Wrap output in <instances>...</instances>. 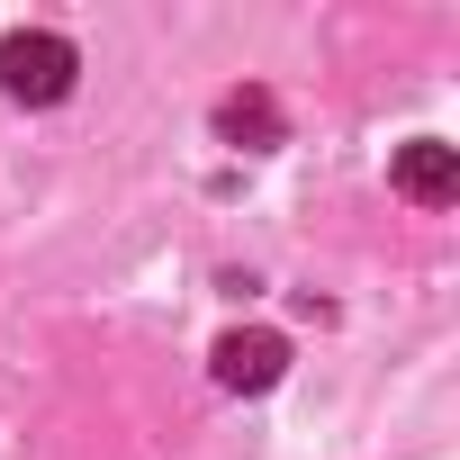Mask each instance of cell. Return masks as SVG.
Returning a JSON list of instances; mask_svg holds the SVG:
<instances>
[{
	"label": "cell",
	"mask_w": 460,
	"mask_h": 460,
	"mask_svg": "<svg viewBox=\"0 0 460 460\" xmlns=\"http://www.w3.org/2000/svg\"><path fill=\"white\" fill-rule=\"evenodd\" d=\"M397 190H406V199H424V208H451V199H460V154H451V145H433V136L397 145Z\"/></svg>",
	"instance_id": "3957f363"
},
{
	"label": "cell",
	"mask_w": 460,
	"mask_h": 460,
	"mask_svg": "<svg viewBox=\"0 0 460 460\" xmlns=\"http://www.w3.org/2000/svg\"><path fill=\"white\" fill-rule=\"evenodd\" d=\"M73 46L64 37H0V91L10 100H28V109H55L64 91H73Z\"/></svg>",
	"instance_id": "6da1fadb"
},
{
	"label": "cell",
	"mask_w": 460,
	"mask_h": 460,
	"mask_svg": "<svg viewBox=\"0 0 460 460\" xmlns=\"http://www.w3.org/2000/svg\"><path fill=\"white\" fill-rule=\"evenodd\" d=\"M280 370H289V343H280V334H262V325H253V334H226V343H217V379L235 388V397L271 388Z\"/></svg>",
	"instance_id": "7a4b0ae2"
}]
</instances>
